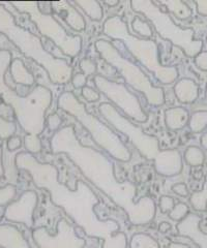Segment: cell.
I'll return each instance as SVG.
<instances>
[{
	"mask_svg": "<svg viewBox=\"0 0 207 248\" xmlns=\"http://www.w3.org/2000/svg\"><path fill=\"white\" fill-rule=\"evenodd\" d=\"M131 7L134 12L143 14L155 27L159 36L180 48L189 57H195L202 52L203 41L194 38L193 28H181L173 22L171 16L163 12L150 0H132Z\"/></svg>",
	"mask_w": 207,
	"mask_h": 248,
	"instance_id": "cell-7",
	"label": "cell"
},
{
	"mask_svg": "<svg viewBox=\"0 0 207 248\" xmlns=\"http://www.w3.org/2000/svg\"><path fill=\"white\" fill-rule=\"evenodd\" d=\"M17 188L13 184H6L0 188V207L10 205L12 201L16 197Z\"/></svg>",
	"mask_w": 207,
	"mask_h": 248,
	"instance_id": "cell-27",
	"label": "cell"
},
{
	"mask_svg": "<svg viewBox=\"0 0 207 248\" xmlns=\"http://www.w3.org/2000/svg\"><path fill=\"white\" fill-rule=\"evenodd\" d=\"M189 214V206L185 203H178L175 205L169 212V217L174 221H181Z\"/></svg>",
	"mask_w": 207,
	"mask_h": 248,
	"instance_id": "cell-31",
	"label": "cell"
},
{
	"mask_svg": "<svg viewBox=\"0 0 207 248\" xmlns=\"http://www.w3.org/2000/svg\"><path fill=\"white\" fill-rule=\"evenodd\" d=\"M15 165L28 172L34 185L46 189L55 206L71 217L85 235L102 240V248H127V237L119 232L120 227L113 219H101L95 211L99 199L84 181H77L75 189L59 182V172L55 166L38 161L29 152H20L15 158Z\"/></svg>",
	"mask_w": 207,
	"mask_h": 248,
	"instance_id": "cell-1",
	"label": "cell"
},
{
	"mask_svg": "<svg viewBox=\"0 0 207 248\" xmlns=\"http://www.w3.org/2000/svg\"><path fill=\"white\" fill-rule=\"evenodd\" d=\"M0 247L32 248L22 232L12 224H0Z\"/></svg>",
	"mask_w": 207,
	"mask_h": 248,
	"instance_id": "cell-17",
	"label": "cell"
},
{
	"mask_svg": "<svg viewBox=\"0 0 207 248\" xmlns=\"http://www.w3.org/2000/svg\"><path fill=\"white\" fill-rule=\"evenodd\" d=\"M190 113L187 108L176 107L167 108L165 111V123L170 130H179L189 123Z\"/></svg>",
	"mask_w": 207,
	"mask_h": 248,
	"instance_id": "cell-19",
	"label": "cell"
},
{
	"mask_svg": "<svg viewBox=\"0 0 207 248\" xmlns=\"http://www.w3.org/2000/svg\"><path fill=\"white\" fill-rule=\"evenodd\" d=\"M32 239L38 248H83L86 244L85 240L77 235L72 224L64 218L57 222L54 235L41 227L32 231Z\"/></svg>",
	"mask_w": 207,
	"mask_h": 248,
	"instance_id": "cell-12",
	"label": "cell"
},
{
	"mask_svg": "<svg viewBox=\"0 0 207 248\" xmlns=\"http://www.w3.org/2000/svg\"><path fill=\"white\" fill-rule=\"evenodd\" d=\"M86 82H87V78L84 76L82 73L81 74H77V75H75L72 78V84H73V86L76 89L85 87Z\"/></svg>",
	"mask_w": 207,
	"mask_h": 248,
	"instance_id": "cell-39",
	"label": "cell"
},
{
	"mask_svg": "<svg viewBox=\"0 0 207 248\" xmlns=\"http://www.w3.org/2000/svg\"><path fill=\"white\" fill-rule=\"evenodd\" d=\"M195 4L198 14L207 17V0H198V1H195Z\"/></svg>",
	"mask_w": 207,
	"mask_h": 248,
	"instance_id": "cell-41",
	"label": "cell"
},
{
	"mask_svg": "<svg viewBox=\"0 0 207 248\" xmlns=\"http://www.w3.org/2000/svg\"><path fill=\"white\" fill-rule=\"evenodd\" d=\"M95 85L129 118L137 122L147 120V114L142 108L139 99L124 84L110 81L105 77L97 75L95 77Z\"/></svg>",
	"mask_w": 207,
	"mask_h": 248,
	"instance_id": "cell-11",
	"label": "cell"
},
{
	"mask_svg": "<svg viewBox=\"0 0 207 248\" xmlns=\"http://www.w3.org/2000/svg\"><path fill=\"white\" fill-rule=\"evenodd\" d=\"M206 41H207V36H206Z\"/></svg>",
	"mask_w": 207,
	"mask_h": 248,
	"instance_id": "cell-48",
	"label": "cell"
},
{
	"mask_svg": "<svg viewBox=\"0 0 207 248\" xmlns=\"http://www.w3.org/2000/svg\"><path fill=\"white\" fill-rule=\"evenodd\" d=\"M182 157L177 149L163 150L162 156L155 161L157 173L165 177H173L182 170Z\"/></svg>",
	"mask_w": 207,
	"mask_h": 248,
	"instance_id": "cell-15",
	"label": "cell"
},
{
	"mask_svg": "<svg viewBox=\"0 0 207 248\" xmlns=\"http://www.w3.org/2000/svg\"><path fill=\"white\" fill-rule=\"evenodd\" d=\"M205 95H206V98H207V84H206V89H205Z\"/></svg>",
	"mask_w": 207,
	"mask_h": 248,
	"instance_id": "cell-47",
	"label": "cell"
},
{
	"mask_svg": "<svg viewBox=\"0 0 207 248\" xmlns=\"http://www.w3.org/2000/svg\"><path fill=\"white\" fill-rule=\"evenodd\" d=\"M4 174V168H3V162H2V149L1 146H0V179H1Z\"/></svg>",
	"mask_w": 207,
	"mask_h": 248,
	"instance_id": "cell-44",
	"label": "cell"
},
{
	"mask_svg": "<svg viewBox=\"0 0 207 248\" xmlns=\"http://www.w3.org/2000/svg\"><path fill=\"white\" fill-rule=\"evenodd\" d=\"M95 46L102 58L117 69L129 86L144 94L150 106L159 107L165 104L164 90L153 86L149 78L141 68L122 56L113 44L106 40H99L96 42Z\"/></svg>",
	"mask_w": 207,
	"mask_h": 248,
	"instance_id": "cell-8",
	"label": "cell"
},
{
	"mask_svg": "<svg viewBox=\"0 0 207 248\" xmlns=\"http://www.w3.org/2000/svg\"><path fill=\"white\" fill-rule=\"evenodd\" d=\"M185 159L191 167H200L205 161V154L199 147L190 146L185 151Z\"/></svg>",
	"mask_w": 207,
	"mask_h": 248,
	"instance_id": "cell-24",
	"label": "cell"
},
{
	"mask_svg": "<svg viewBox=\"0 0 207 248\" xmlns=\"http://www.w3.org/2000/svg\"><path fill=\"white\" fill-rule=\"evenodd\" d=\"M22 146V140L19 136H13L7 140L6 142V147L10 151H16L21 148Z\"/></svg>",
	"mask_w": 207,
	"mask_h": 248,
	"instance_id": "cell-37",
	"label": "cell"
},
{
	"mask_svg": "<svg viewBox=\"0 0 207 248\" xmlns=\"http://www.w3.org/2000/svg\"><path fill=\"white\" fill-rule=\"evenodd\" d=\"M24 146H25L27 152L32 153V154L40 153L43 149L41 139L36 137V136H32V135H26L25 136Z\"/></svg>",
	"mask_w": 207,
	"mask_h": 248,
	"instance_id": "cell-30",
	"label": "cell"
},
{
	"mask_svg": "<svg viewBox=\"0 0 207 248\" xmlns=\"http://www.w3.org/2000/svg\"><path fill=\"white\" fill-rule=\"evenodd\" d=\"M99 113L111 125L124 134L136 147L143 157L156 161L162 155L163 150L159 148V139L144 133V130L133 124L125 116H122L114 106L109 103H103L98 107Z\"/></svg>",
	"mask_w": 207,
	"mask_h": 248,
	"instance_id": "cell-10",
	"label": "cell"
},
{
	"mask_svg": "<svg viewBox=\"0 0 207 248\" xmlns=\"http://www.w3.org/2000/svg\"><path fill=\"white\" fill-rule=\"evenodd\" d=\"M80 69L82 74L86 78L90 75H94L96 71V62L89 58H84L80 61Z\"/></svg>",
	"mask_w": 207,
	"mask_h": 248,
	"instance_id": "cell-32",
	"label": "cell"
},
{
	"mask_svg": "<svg viewBox=\"0 0 207 248\" xmlns=\"http://www.w3.org/2000/svg\"><path fill=\"white\" fill-rule=\"evenodd\" d=\"M201 146L207 151V133L201 137Z\"/></svg>",
	"mask_w": 207,
	"mask_h": 248,
	"instance_id": "cell-46",
	"label": "cell"
},
{
	"mask_svg": "<svg viewBox=\"0 0 207 248\" xmlns=\"http://www.w3.org/2000/svg\"><path fill=\"white\" fill-rule=\"evenodd\" d=\"M51 6L53 12L63 19L72 29L75 31L85 30V20L72 5V3L65 1V0H61V1L51 2Z\"/></svg>",
	"mask_w": 207,
	"mask_h": 248,
	"instance_id": "cell-16",
	"label": "cell"
},
{
	"mask_svg": "<svg viewBox=\"0 0 207 248\" xmlns=\"http://www.w3.org/2000/svg\"><path fill=\"white\" fill-rule=\"evenodd\" d=\"M71 3L78 5L88 16L90 20L101 21L104 17L103 7L96 0H78V1H73Z\"/></svg>",
	"mask_w": 207,
	"mask_h": 248,
	"instance_id": "cell-22",
	"label": "cell"
},
{
	"mask_svg": "<svg viewBox=\"0 0 207 248\" xmlns=\"http://www.w3.org/2000/svg\"><path fill=\"white\" fill-rule=\"evenodd\" d=\"M58 107L78 120L82 126L88 130L95 142L113 158L121 162L131 159L132 154L121 139L96 116L90 114L85 105L81 103L73 92L61 93L58 97Z\"/></svg>",
	"mask_w": 207,
	"mask_h": 248,
	"instance_id": "cell-6",
	"label": "cell"
},
{
	"mask_svg": "<svg viewBox=\"0 0 207 248\" xmlns=\"http://www.w3.org/2000/svg\"><path fill=\"white\" fill-rule=\"evenodd\" d=\"M171 230V224L170 223H168V222H166V221H163V222H160L159 223V231L160 232H169Z\"/></svg>",
	"mask_w": 207,
	"mask_h": 248,
	"instance_id": "cell-42",
	"label": "cell"
},
{
	"mask_svg": "<svg viewBox=\"0 0 207 248\" xmlns=\"http://www.w3.org/2000/svg\"><path fill=\"white\" fill-rule=\"evenodd\" d=\"M60 124H61V118L59 117L58 114H51L47 119V125L51 131H55L56 133L58 127L60 126Z\"/></svg>",
	"mask_w": 207,
	"mask_h": 248,
	"instance_id": "cell-36",
	"label": "cell"
},
{
	"mask_svg": "<svg viewBox=\"0 0 207 248\" xmlns=\"http://www.w3.org/2000/svg\"><path fill=\"white\" fill-rule=\"evenodd\" d=\"M201 221V216L190 213L177 224V232L180 236L193 240L200 248H207V235L200 229Z\"/></svg>",
	"mask_w": 207,
	"mask_h": 248,
	"instance_id": "cell-14",
	"label": "cell"
},
{
	"mask_svg": "<svg viewBox=\"0 0 207 248\" xmlns=\"http://www.w3.org/2000/svg\"><path fill=\"white\" fill-rule=\"evenodd\" d=\"M104 33L124 44L128 52H131L143 66L155 75L160 83L168 85L177 80V68L175 66H165L160 63L157 43L132 35L129 33L127 23L119 16H114L105 21Z\"/></svg>",
	"mask_w": 207,
	"mask_h": 248,
	"instance_id": "cell-5",
	"label": "cell"
},
{
	"mask_svg": "<svg viewBox=\"0 0 207 248\" xmlns=\"http://www.w3.org/2000/svg\"><path fill=\"white\" fill-rule=\"evenodd\" d=\"M16 123L6 120L2 116H0V139L9 140L16 133Z\"/></svg>",
	"mask_w": 207,
	"mask_h": 248,
	"instance_id": "cell-29",
	"label": "cell"
},
{
	"mask_svg": "<svg viewBox=\"0 0 207 248\" xmlns=\"http://www.w3.org/2000/svg\"><path fill=\"white\" fill-rule=\"evenodd\" d=\"M12 46H13V44L9 41V38L0 32V51H2V50L11 51Z\"/></svg>",
	"mask_w": 207,
	"mask_h": 248,
	"instance_id": "cell-40",
	"label": "cell"
},
{
	"mask_svg": "<svg viewBox=\"0 0 207 248\" xmlns=\"http://www.w3.org/2000/svg\"><path fill=\"white\" fill-rule=\"evenodd\" d=\"M7 4L14 6L20 13L27 14L38 31L54 43L66 56L76 57L79 55L82 49V38L78 35L68 34L52 15L41 11L38 2L12 1Z\"/></svg>",
	"mask_w": 207,
	"mask_h": 248,
	"instance_id": "cell-9",
	"label": "cell"
},
{
	"mask_svg": "<svg viewBox=\"0 0 207 248\" xmlns=\"http://www.w3.org/2000/svg\"><path fill=\"white\" fill-rule=\"evenodd\" d=\"M176 97L182 104H191L199 96V86L191 79H181L174 86Z\"/></svg>",
	"mask_w": 207,
	"mask_h": 248,
	"instance_id": "cell-18",
	"label": "cell"
},
{
	"mask_svg": "<svg viewBox=\"0 0 207 248\" xmlns=\"http://www.w3.org/2000/svg\"><path fill=\"white\" fill-rule=\"evenodd\" d=\"M156 4L165 5L168 12L172 13L178 20H187L193 14L187 2H183L181 0H162V1H156Z\"/></svg>",
	"mask_w": 207,
	"mask_h": 248,
	"instance_id": "cell-21",
	"label": "cell"
},
{
	"mask_svg": "<svg viewBox=\"0 0 207 248\" xmlns=\"http://www.w3.org/2000/svg\"><path fill=\"white\" fill-rule=\"evenodd\" d=\"M132 28L136 33L144 38H149L152 36V29L147 22L136 17L132 22Z\"/></svg>",
	"mask_w": 207,
	"mask_h": 248,
	"instance_id": "cell-28",
	"label": "cell"
},
{
	"mask_svg": "<svg viewBox=\"0 0 207 248\" xmlns=\"http://www.w3.org/2000/svg\"><path fill=\"white\" fill-rule=\"evenodd\" d=\"M129 248H159V244L151 236L143 232H137L131 238Z\"/></svg>",
	"mask_w": 207,
	"mask_h": 248,
	"instance_id": "cell-23",
	"label": "cell"
},
{
	"mask_svg": "<svg viewBox=\"0 0 207 248\" xmlns=\"http://www.w3.org/2000/svg\"><path fill=\"white\" fill-rule=\"evenodd\" d=\"M196 66L203 72H207V51H202L194 57Z\"/></svg>",
	"mask_w": 207,
	"mask_h": 248,
	"instance_id": "cell-35",
	"label": "cell"
},
{
	"mask_svg": "<svg viewBox=\"0 0 207 248\" xmlns=\"http://www.w3.org/2000/svg\"><path fill=\"white\" fill-rule=\"evenodd\" d=\"M190 203L196 211L202 212L207 209V180L200 191H196L190 198Z\"/></svg>",
	"mask_w": 207,
	"mask_h": 248,
	"instance_id": "cell-26",
	"label": "cell"
},
{
	"mask_svg": "<svg viewBox=\"0 0 207 248\" xmlns=\"http://www.w3.org/2000/svg\"><path fill=\"white\" fill-rule=\"evenodd\" d=\"M189 125L191 130L199 134L207 127V111H196L190 116Z\"/></svg>",
	"mask_w": 207,
	"mask_h": 248,
	"instance_id": "cell-25",
	"label": "cell"
},
{
	"mask_svg": "<svg viewBox=\"0 0 207 248\" xmlns=\"http://www.w3.org/2000/svg\"><path fill=\"white\" fill-rule=\"evenodd\" d=\"M38 203L37 193L34 190H26L19 200L12 202L4 210V218L12 222L25 224L27 228L33 227V213Z\"/></svg>",
	"mask_w": 207,
	"mask_h": 248,
	"instance_id": "cell-13",
	"label": "cell"
},
{
	"mask_svg": "<svg viewBox=\"0 0 207 248\" xmlns=\"http://www.w3.org/2000/svg\"><path fill=\"white\" fill-rule=\"evenodd\" d=\"M12 60L11 51H0V97L13 108L22 129L27 135L38 137L46 126V112L52 103V92L38 85L29 94L21 96L5 82V73Z\"/></svg>",
	"mask_w": 207,
	"mask_h": 248,
	"instance_id": "cell-3",
	"label": "cell"
},
{
	"mask_svg": "<svg viewBox=\"0 0 207 248\" xmlns=\"http://www.w3.org/2000/svg\"><path fill=\"white\" fill-rule=\"evenodd\" d=\"M172 191L176 195L182 197V198H187L189 196V188L186 183H176L172 186Z\"/></svg>",
	"mask_w": 207,
	"mask_h": 248,
	"instance_id": "cell-38",
	"label": "cell"
},
{
	"mask_svg": "<svg viewBox=\"0 0 207 248\" xmlns=\"http://www.w3.org/2000/svg\"><path fill=\"white\" fill-rule=\"evenodd\" d=\"M11 76L13 80L22 86L30 87L32 86L35 82L33 75L28 71V68L25 66L24 62L20 58H14L10 65Z\"/></svg>",
	"mask_w": 207,
	"mask_h": 248,
	"instance_id": "cell-20",
	"label": "cell"
},
{
	"mask_svg": "<svg viewBox=\"0 0 207 248\" xmlns=\"http://www.w3.org/2000/svg\"><path fill=\"white\" fill-rule=\"evenodd\" d=\"M167 248H191L187 244L183 243H177V242H171L169 245L167 246Z\"/></svg>",
	"mask_w": 207,
	"mask_h": 248,
	"instance_id": "cell-43",
	"label": "cell"
},
{
	"mask_svg": "<svg viewBox=\"0 0 207 248\" xmlns=\"http://www.w3.org/2000/svg\"><path fill=\"white\" fill-rule=\"evenodd\" d=\"M0 32L30 59L34 60L48 74L49 79L54 84H66L73 78V67L64 59L52 55L40 38L29 30L19 26L13 15L0 3Z\"/></svg>",
	"mask_w": 207,
	"mask_h": 248,
	"instance_id": "cell-4",
	"label": "cell"
},
{
	"mask_svg": "<svg viewBox=\"0 0 207 248\" xmlns=\"http://www.w3.org/2000/svg\"><path fill=\"white\" fill-rule=\"evenodd\" d=\"M175 206L174 199L169 196H163L159 199V209L162 213H169Z\"/></svg>",
	"mask_w": 207,
	"mask_h": 248,
	"instance_id": "cell-33",
	"label": "cell"
},
{
	"mask_svg": "<svg viewBox=\"0 0 207 248\" xmlns=\"http://www.w3.org/2000/svg\"><path fill=\"white\" fill-rule=\"evenodd\" d=\"M104 3L107 4L108 6H110V7H114L119 3V1H118V0H105Z\"/></svg>",
	"mask_w": 207,
	"mask_h": 248,
	"instance_id": "cell-45",
	"label": "cell"
},
{
	"mask_svg": "<svg viewBox=\"0 0 207 248\" xmlns=\"http://www.w3.org/2000/svg\"><path fill=\"white\" fill-rule=\"evenodd\" d=\"M50 147L53 154H66L89 182L127 213L134 226H145L155 218V200L145 196L137 201L136 186L129 181H119L115 176L112 161L104 153L84 146L73 125L64 126L54 133Z\"/></svg>",
	"mask_w": 207,
	"mask_h": 248,
	"instance_id": "cell-2",
	"label": "cell"
},
{
	"mask_svg": "<svg viewBox=\"0 0 207 248\" xmlns=\"http://www.w3.org/2000/svg\"><path fill=\"white\" fill-rule=\"evenodd\" d=\"M81 93H82V96L89 103H96L99 99V93L91 87H88V86L83 87Z\"/></svg>",
	"mask_w": 207,
	"mask_h": 248,
	"instance_id": "cell-34",
	"label": "cell"
}]
</instances>
